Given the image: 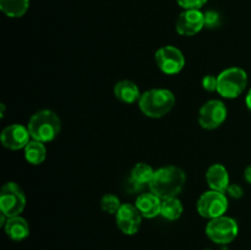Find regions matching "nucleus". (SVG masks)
<instances>
[{
  "mask_svg": "<svg viewBox=\"0 0 251 250\" xmlns=\"http://www.w3.org/2000/svg\"><path fill=\"white\" fill-rule=\"evenodd\" d=\"M186 175L184 171L176 166H166L157 169L149 184L150 191L156 194L162 200L176 198L185 185Z\"/></svg>",
  "mask_w": 251,
  "mask_h": 250,
  "instance_id": "nucleus-1",
  "label": "nucleus"
},
{
  "mask_svg": "<svg viewBox=\"0 0 251 250\" xmlns=\"http://www.w3.org/2000/svg\"><path fill=\"white\" fill-rule=\"evenodd\" d=\"M32 140L41 142L53 141L61 130V120L53 110L43 109L34 113L27 124Z\"/></svg>",
  "mask_w": 251,
  "mask_h": 250,
  "instance_id": "nucleus-2",
  "label": "nucleus"
},
{
  "mask_svg": "<svg viewBox=\"0 0 251 250\" xmlns=\"http://www.w3.org/2000/svg\"><path fill=\"white\" fill-rule=\"evenodd\" d=\"M176 96L167 88H153L142 93L139 100V107L146 117L158 119L173 109Z\"/></svg>",
  "mask_w": 251,
  "mask_h": 250,
  "instance_id": "nucleus-3",
  "label": "nucleus"
},
{
  "mask_svg": "<svg viewBox=\"0 0 251 250\" xmlns=\"http://www.w3.org/2000/svg\"><path fill=\"white\" fill-rule=\"evenodd\" d=\"M217 92L223 98H237L242 95L248 86V75L243 69L233 66L223 70L217 76Z\"/></svg>",
  "mask_w": 251,
  "mask_h": 250,
  "instance_id": "nucleus-4",
  "label": "nucleus"
},
{
  "mask_svg": "<svg viewBox=\"0 0 251 250\" xmlns=\"http://www.w3.org/2000/svg\"><path fill=\"white\" fill-rule=\"evenodd\" d=\"M239 227L237 221L232 217L223 215L221 217L210 220L206 225V234L213 243L226 245L232 243L237 238Z\"/></svg>",
  "mask_w": 251,
  "mask_h": 250,
  "instance_id": "nucleus-5",
  "label": "nucleus"
},
{
  "mask_svg": "<svg viewBox=\"0 0 251 250\" xmlns=\"http://www.w3.org/2000/svg\"><path fill=\"white\" fill-rule=\"evenodd\" d=\"M26 206V196L19 184L14 181L4 184L0 190V211L6 217L20 216Z\"/></svg>",
  "mask_w": 251,
  "mask_h": 250,
  "instance_id": "nucleus-6",
  "label": "nucleus"
},
{
  "mask_svg": "<svg viewBox=\"0 0 251 250\" xmlns=\"http://www.w3.org/2000/svg\"><path fill=\"white\" fill-rule=\"evenodd\" d=\"M196 208L200 216L208 220L221 217L228 210V199L225 193L216 190H210L203 193L199 198Z\"/></svg>",
  "mask_w": 251,
  "mask_h": 250,
  "instance_id": "nucleus-7",
  "label": "nucleus"
},
{
  "mask_svg": "<svg viewBox=\"0 0 251 250\" xmlns=\"http://www.w3.org/2000/svg\"><path fill=\"white\" fill-rule=\"evenodd\" d=\"M157 66L162 73L167 75L179 74L185 66V56L180 49L174 46H164L156 51Z\"/></svg>",
  "mask_w": 251,
  "mask_h": 250,
  "instance_id": "nucleus-8",
  "label": "nucleus"
},
{
  "mask_svg": "<svg viewBox=\"0 0 251 250\" xmlns=\"http://www.w3.org/2000/svg\"><path fill=\"white\" fill-rule=\"evenodd\" d=\"M227 114V107L222 100H211L200 108L199 124L206 130H215L225 123Z\"/></svg>",
  "mask_w": 251,
  "mask_h": 250,
  "instance_id": "nucleus-9",
  "label": "nucleus"
},
{
  "mask_svg": "<svg viewBox=\"0 0 251 250\" xmlns=\"http://www.w3.org/2000/svg\"><path fill=\"white\" fill-rule=\"evenodd\" d=\"M115 222L118 228L126 235H134L140 230L142 223V215L137 207L131 203H122L115 213Z\"/></svg>",
  "mask_w": 251,
  "mask_h": 250,
  "instance_id": "nucleus-10",
  "label": "nucleus"
},
{
  "mask_svg": "<svg viewBox=\"0 0 251 250\" xmlns=\"http://www.w3.org/2000/svg\"><path fill=\"white\" fill-rule=\"evenodd\" d=\"M205 27V16L200 10H184L176 22V29L180 36L191 37Z\"/></svg>",
  "mask_w": 251,
  "mask_h": 250,
  "instance_id": "nucleus-11",
  "label": "nucleus"
},
{
  "mask_svg": "<svg viewBox=\"0 0 251 250\" xmlns=\"http://www.w3.org/2000/svg\"><path fill=\"white\" fill-rule=\"evenodd\" d=\"M32 139L29 135L27 126H24L21 124H11L5 127L0 135L2 146L6 149L17 151V150L25 149Z\"/></svg>",
  "mask_w": 251,
  "mask_h": 250,
  "instance_id": "nucleus-12",
  "label": "nucleus"
},
{
  "mask_svg": "<svg viewBox=\"0 0 251 250\" xmlns=\"http://www.w3.org/2000/svg\"><path fill=\"white\" fill-rule=\"evenodd\" d=\"M135 206L144 218H154L161 215L162 199L150 191V193H145L137 196Z\"/></svg>",
  "mask_w": 251,
  "mask_h": 250,
  "instance_id": "nucleus-13",
  "label": "nucleus"
},
{
  "mask_svg": "<svg viewBox=\"0 0 251 250\" xmlns=\"http://www.w3.org/2000/svg\"><path fill=\"white\" fill-rule=\"evenodd\" d=\"M206 181L211 190L226 193L230 184L227 168L220 163L212 164L206 172Z\"/></svg>",
  "mask_w": 251,
  "mask_h": 250,
  "instance_id": "nucleus-14",
  "label": "nucleus"
},
{
  "mask_svg": "<svg viewBox=\"0 0 251 250\" xmlns=\"http://www.w3.org/2000/svg\"><path fill=\"white\" fill-rule=\"evenodd\" d=\"M4 229L7 237L15 242L25 240L29 235L28 222L21 216H14V217L7 218Z\"/></svg>",
  "mask_w": 251,
  "mask_h": 250,
  "instance_id": "nucleus-15",
  "label": "nucleus"
},
{
  "mask_svg": "<svg viewBox=\"0 0 251 250\" xmlns=\"http://www.w3.org/2000/svg\"><path fill=\"white\" fill-rule=\"evenodd\" d=\"M114 96L123 103H135L140 100L141 93L135 82L130 80L118 81L114 86Z\"/></svg>",
  "mask_w": 251,
  "mask_h": 250,
  "instance_id": "nucleus-16",
  "label": "nucleus"
},
{
  "mask_svg": "<svg viewBox=\"0 0 251 250\" xmlns=\"http://www.w3.org/2000/svg\"><path fill=\"white\" fill-rule=\"evenodd\" d=\"M153 168L150 164L140 162L134 166L130 173V183L135 186V188L140 189L141 186L146 185V184L151 183L152 178L154 175Z\"/></svg>",
  "mask_w": 251,
  "mask_h": 250,
  "instance_id": "nucleus-17",
  "label": "nucleus"
},
{
  "mask_svg": "<svg viewBox=\"0 0 251 250\" xmlns=\"http://www.w3.org/2000/svg\"><path fill=\"white\" fill-rule=\"evenodd\" d=\"M24 150L26 161L33 166L43 163L47 157V149L44 146V142L37 141V140H31Z\"/></svg>",
  "mask_w": 251,
  "mask_h": 250,
  "instance_id": "nucleus-18",
  "label": "nucleus"
},
{
  "mask_svg": "<svg viewBox=\"0 0 251 250\" xmlns=\"http://www.w3.org/2000/svg\"><path fill=\"white\" fill-rule=\"evenodd\" d=\"M29 7V0H0V9L6 16L17 19L24 16Z\"/></svg>",
  "mask_w": 251,
  "mask_h": 250,
  "instance_id": "nucleus-19",
  "label": "nucleus"
},
{
  "mask_svg": "<svg viewBox=\"0 0 251 250\" xmlns=\"http://www.w3.org/2000/svg\"><path fill=\"white\" fill-rule=\"evenodd\" d=\"M183 203L178 198H169L162 200L161 215L168 221H176L183 215Z\"/></svg>",
  "mask_w": 251,
  "mask_h": 250,
  "instance_id": "nucleus-20",
  "label": "nucleus"
},
{
  "mask_svg": "<svg viewBox=\"0 0 251 250\" xmlns=\"http://www.w3.org/2000/svg\"><path fill=\"white\" fill-rule=\"evenodd\" d=\"M122 203L118 196H115L114 194H105L104 196L100 200V207L104 212L110 213V215H115L118 212V210L120 208Z\"/></svg>",
  "mask_w": 251,
  "mask_h": 250,
  "instance_id": "nucleus-21",
  "label": "nucleus"
},
{
  "mask_svg": "<svg viewBox=\"0 0 251 250\" xmlns=\"http://www.w3.org/2000/svg\"><path fill=\"white\" fill-rule=\"evenodd\" d=\"M203 16H205V27H207V28H216V27L220 26L221 16L217 11L208 10V11L203 12Z\"/></svg>",
  "mask_w": 251,
  "mask_h": 250,
  "instance_id": "nucleus-22",
  "label": "nucleus"
},
{
  "mask_svg": "<svg viewBox=\"0 0 251 250\" xmlns=\"http://www.w3.org/2000/svg\"><path fill=\"white\" fill-rule=\"evenodd\" d=\"M176 2L184 10H200L207 0H176Z\"/></svg>",
  "mask_w": 251,
  "mask_h": 250,
  "instance_id": "nucleus-23",
  "label": "nucleus"
},
{
  "mask_svg": "<svg viewBox=\"0 0 251 250\" xmlns=\"http://www.w3.org/2000/svg\"><path fill=\"white\" fill-rule=\"evenodd\" d=\"M217 85H218L217 76H213V75L203 76L202 87L205 91H207V92H215V91H217Z\"/></svg>",
  "mask_w": 251,
  "mask_h": 250,
  "instance_id": "nucleus-24",
  "label": "nucleus"
},
{
  "mask_svg": "<svg viewBox=\"0 0 251 250\" xmlns=\"http://www.w3.org/2000/svg\"><path fill=\"white\" fill-rule=\"evenodd\" d=\"M227 193L228 195L233 199H240L244 195V190H243L242 186L238 185V184H229V186H228L227 189Z\"/></svg>",
  "mask_w": 251,
  "mask_h": 250,
  "instance_id": "nucleus-25",
  "label": "nucleus"
},
{
  "mask_svg": "<svg viewBox=\"0 0 251 250\" xmlns=\"http://www.w3.org/2000/svg\"><path fill=\"white\" fill-rule=\"evenodd\" d=\"M244 179L248 181V183L251 184V164L245 168L244 171Z\"/></svg>",
  "mask_w": 251,
  "mask_h": 250,
  "instance_id": "nucleus-26",
  "label": "nucleus"
},
{
  "mask_svg": "<svg viewBox=\"0 0 251 250\" xmlns=\"http://www.w3.org/2000/svg\"><path fill=\"white\" fill-rule=\"evenodd\" d=\"M245 104H247L248 109H249L251 112V88L249 91H248L247 97H245Z\"/></svg>",
  "mask_w": 251,
  "mask_h": 250,
  "instance_id": "nucleus-27",
  "label": "nucleus"
}]
</instances>
